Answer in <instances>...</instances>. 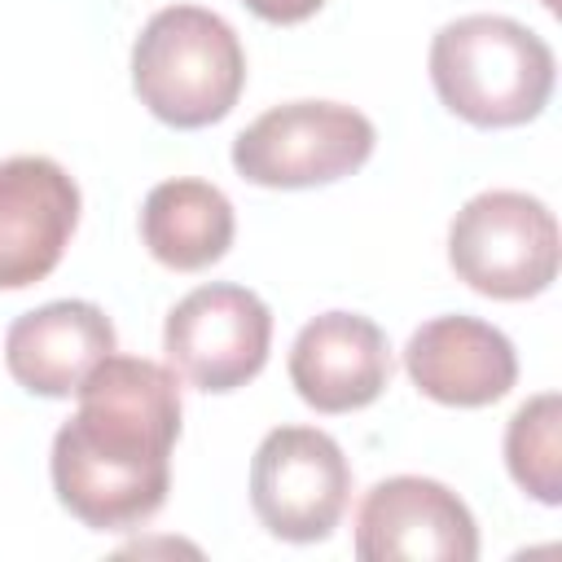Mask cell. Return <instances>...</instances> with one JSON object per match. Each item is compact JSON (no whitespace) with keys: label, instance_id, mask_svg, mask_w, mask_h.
I'll list each match as a JSON object with an SVG mask.
<instances>
[{"label":"cell","instance_id":"obj_1","mask_svg":"<svg viewBox=\"0 0 562 562\" xmlns=\"http://www.w3.org/2000/svg\"><path fill=\"white\" fill-rule=\"evenodd\" d=\"M75 395V417L53 435V492L92 531L140 527L171 487L176 373L140 356H105Z\"/></svg>","mask_w":562,"mask_h":562},{"label":"cell","instance_id":"obj_2","mask_svg":"<svg viewBox=\"0 0 562 562\" xmlns=\"http://www.w3.org/2000/svg\"><path fill=\"white\" fill-rule=\"evenodd\" d=\"M553 48L501 13H465L430 40V83L474 127L531 123L553 97Z\"/></svg>","mask_w":562,"mask_h":562},{"label":"cell","instance_id":"obj_3","mask_svg":"<svg viewBox=\"0 0 562 562\" xmlns=\"http://www.w3.org/2000/svg\"><path fill=\"white\" fill-rule=\"evenodd\" d=\"M132 88L158 123L180 132L211 127L233 114L246 88L241 40L211 9L167 4L132 44Z\"/></svg>","mask_w":562,"mask_h":562},{"label":"cell","instance_id":"obj_4","mask_svg":"<svg viewBox=\"0 0 562 562\" xmlns=\"http://www.w3.org/2000/svg\"><path fill=\"white\" fill-rule=\"evenodd\" d=\"M448 263L483 299H536L558 277V220L518 189L474 193L448 224Z\"/></svg>","mask_w":562,"mask_h":562},{"label":"cell","instance_id":"obj_5","mask_svg":"<svg viewBox=\"0 0 562 562\" xmlns=\"http://www.w3.org/2000/svg\"><path fill=\"white\" fill-rule=\"evenodd\" d=\"M373 123L342 101H290L263 110L233 140V167L259 189H316L360 171L373 154Z\"/></svg>","mask_w":562,"mask_h":562},{"label":"cell","instance_id":"obj_6","mask_svg":"<svg viewBox=\"0 0 562 562\" xmlns=\"http://www.w3.org/2000/svg\"><path fill=\"white\" fill-rule=\"evenodd\" d=\"M351 496V465L334 435L316 426H277L250 461L255 518L290 544L325 540Z\"/></svg>","mask_w":562,"mask_h":562},{"label":"cell","instance_id":"obj_7","mask_svg":"<svg viewBox=\"0 0 562 562\" xmlns=\"http://www.w3.org/2000/svg\"><path fill=\"white\" fill-rule=\"evenodd\" d=\"M272 347V312L268 303L228 281H211L189 290L162 325V351L176 373H184L198 391L224 395L246 386Z\"/></svg>","mask_w":562,"mask_h":562},{"label":"cell","instance_id":"obj_8","mask_svg":"<svg viewBox=\"0 0 562 562\" xmlns=\"http://www.w3.org/2000/svg\"><path fill=\"white\" fill-rule=\"evenodd\" d=\"M360 562H474L479 527L470 505L439 479L395 474L364 492L356 514Z\"/></svg>","mask_w":562,"mask_h":562},{"label":"cell","instance_id":"obj_9","mask_svg":"<svg viewBox=\"0 0 562 562\" xmlns=\"http://www.w3.org/2000/svg\"><path fill=\"white\" fill-rule=\"evenodd\" d=\"M79 224V184L70 171L40 154L0 162V290L44 281Z\"/></svg>","mask_w":562,"mask_h":562},{"label":"cell","instance_id":"obj_10","mask_svg":"<svg viewBox=\"0 0 562 562\" xmlns=\"http://www.w3.org/2000/svg\"><path fill=\"white\" fill-rule=\"evenodd\" d=\"M391 382L386 334L360 312H321L290 347V386L316 413L369 408Z\"/></svg>","mask_w":562,"mask_h":562},{"label":"cell","instance_id":"obj_11","mask_svg":"<svg viewBox=\"0 0 562 562\" xmlns=\"http://www.w3.org/2000/svg\"><path fill=\"white\" fill-rule=\"evenodd\" d=\"M413 386L448 408H483L518 382L514 342L479 316H435L404 347Z\"/></svg>","mask_w":562,"mask_h":562},{"label":"cell","instance_id":"obj_12","mask_svg":"<svg viewBox=\"0 0 562 562\" xmlns=\"http://www.w3.org/2000/svg\"><path fill=\"white\" fill-rule=\"evenodd\" d=\"M114 356V325L88 299H57L18 316L4 334V364L13 382L44 400H66L83 378Z\"/></svg>","mask_w":562,"mask_h":562},{"label":"cell","instance_id":"obj_13","mask_svg":"<svg viewBox=\"0 0 562 562\" xmlns=\"http://www.w3.org/2000/svg\"><path fill=\"white\" fill-rule=\"evenodd\" d=\"M233 202L206 180H162L140 202V241L171 272H202L233 246Z\"/></svg>","mask_w":562,"mask_h":562},{"label":"cell","instance_id":"obj_14","mask_svg":"<svg viewBox=\"0 0 562 562\" xmlns=\"http://www.w3.org/2000/svg\"><path fill=\"white\" fill-rule=\"evenodd\" d=\"M505 465L509 479L540 505L562 501V400L540 391L505 426Z\"/></svg>","mask_w":562,"mask_h":562},{"label":"cell","instance_id":"obj_15","mask_svg":"<svg viewBox=\"0 0 562 562\" xmlns=\"http://www.w3.org/2000/svg\"><path fill=\"white\" fill-rule=\"evenodd\" d=\"M255 18L272 22V26H294V22H307L325 0H241Z\"/></svg>","mask_w":562,"mask_h":562},{"label":"cell","instance_id":"obj_16","mask_svg":"<svg viewBox=\"0 0 562 562\" xmlns=\"http://www.w3.org/2000/svg\"><path fill=\"white\" fill-rule=\"evenodd\" d=\"M540 4H544V9H558V0H540Z\"/></svg>","mask_w":562,"mask_h":562}]
</instances>
